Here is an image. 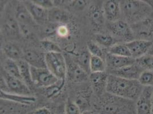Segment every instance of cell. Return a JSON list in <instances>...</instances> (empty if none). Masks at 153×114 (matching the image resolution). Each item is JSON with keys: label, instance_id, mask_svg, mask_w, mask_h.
I'll return each mask as SVG.
<instances>
[{"label": "cell", "instance_id": "1", "mask_svg": "<svg viewBox=\"0 0 153 114\" xmlns=\"http://www.w3.org/2000/svg\"><path fill=\"white\" fill-rule=\"evenodd\" d=\"M143 88L138 80L128 79L108 74L106 92L110 94L136 101Z\"/></svg>", "mask_w": 153, "mask_h": 114}, {"label": "cell", "instance_id": "2", "mask_svg": "<svg viewBox=\"0 0 153 114\" xmlns=\"http://www.w3.org/2000/svg\"><path fill=\"white\" fill-rule=\"evenodd\" d=\"M122 15L130 25L141 22L153 15V8L147 1L126 0L120 1Z\"/></svg>", "mask_w": 153, "mask_h": 114}, {"label": "cell", "instance_id": "3", "mask_svg": "<svg viewBox=\"0 0 153 114\" xmlns=\"http://www.w3.org/2000/svg\"><path fill=\"white\" fill-rule=\"evenodd\" d=\"M102 96L100 114H136L135 101L106 92Z\"/></svg>", "mask_w": 153, "mask_h": 114}, {"label": "cell", "instance_id": "4", "mask_svg": "<svg viewBox=\"0 0 153 114\" xmlns=\"http://www.w3.org/2000/svg\"><path fill=\"white\" fill-rule=\"evenodd\" d=\"M1 90L19 95L30 96V88L21 79L10 76L2 70L1 76Z\"/></svg>", "mask_w": 153, "mask_h": 114}, {"label": "cell", "instance_id": "5", "mask_svg": "<svg viewBox=\"0 0 153 114\" xmlns=\"http://www.w3.org/2000/svg\"><path fill=\"white\" fill-rule=\"evenodd\" d=\"M46 68L59 80H65L67 76L66 61L62 53L45 54Z\"/></svg>", "mask_w": 153, "mask_h": 114}, {"label": "cell", "instance_id": "6", "mask_svg": "<svg viewBox=\"0 0 153 114\" xmlns=\"http://www.w3.org/2000/svg\"><path fill=\"white\" fill-rule=\"evenodd\" d=\"M107 27L113 35L127 43L135 39L131 26L124 20L108 22Z\"/></svg>", "mask_w": 153, "mask_h": 114}, {"label": "cell", "instance_id": "7", "mask_svg": "<svg viewBox=\"0 0 153 114\" xmlns=\"http://www.w3.org/2000/svg\"><path fill=\"white\" fill-rule=\"evenodd\" d=\"M31 74L33 84L39 87H49L59 80L47 68L38 69L31 67Z\"/></svg>", "mask_w": 153, "mask_h": 114}, {"label": "cell", "instance_id": "8", "mask_svg": "<svg viewBox=\"0 0 153 114\" xmlns=\"http://www.w3.org/2000/svg\"><path fill=\"white\" fill-rule=\"evenodd\" d=\"M130 26L135 39L153 42V15L147 19Z\"/></svg>", "mask_w": 153, "mask_h": 114}, {"label": "cell", "instance_id": "9", "mask_svg": "<svg viewBox=\"0 0 153 114\" xmlns=\"http://www.w3.org/2000/svg\"><path fill=\"white\" fill-rule=\"evenodd\" d=\"M153 87H145L135 101L136 114H152Z\"/></svg>", "mask_w": 153, "mask_h": 114}, {"label": "cell", "instance_id": "10", "mask_svg": "<svg viewBox=\"0 0 153 114\" xmlns=\"http://www.w3.org/2000/svg\"><path fill=\"white\" fill-rule=\"evenodd\" d=\"M126 44L130 52L131 57L137 59L149 53L153 46V42L135 39Z\"/></svg>", "mask_w": 153, "mask_h": 114}, {"label": "cell", "instance_id": "11", "mask_svg": "<svg viewBox=\"0 0 153 114\" xmlns=\"http://www.w3.org/2000/svg\"><path fill=\"white\" fill-rule=\"evenodd\" d=\"M106 68L109 71L118 70L135 63V59L131 57L118 56L107 53L105 56Z\"/></svg>", "mask_w": 153, "mask_h": 114}, {"label": "cell", "instance_id": "12", "mask_svg": "<svg viewBox=\"0 0 153 114\" xmlns=\"http://www.w3.org/2000/svg\"><path fill=\"white\" fill-rule=\"evenodd\" d=\"M108 76V74L106 71L90 74V82L92 89L98 96H101L106 92Z\"/></svg>", "mask_w": 153, "mask_h": 114}, {"label": "cell", "instance_id": "13", "mask_svg": "<svg viewBox=\"0 0 153 114\" xmlns=\"http://www.w3.org/2000/svg\"><path fill=\"white\" fill-rule=\"evenodd\" d=\"M102 10L105 18L108 22H114L121 19L122 13L120 1L117 0L105 1L103 3Z\"/></svg>", "mask_w": 153, "mask_h": 114}, {"label": "cell", "instance_id": "14", "mask_svg": "<svg viewBox=\"0 0 153 114\" xmlns=\"http://www.w3.org/2000/svg\"><path fill=\"white\" fill-rule=\"evenodd\" d=\"M23 2L36 24H44L48 21L49 10L39 7L32 1H25Z\"/></svg>", "mask_w": 153, "mask_h": 114}, {"label": "cell", "instance_id": "15", "mask_svg": "<svg viewBox=\"0 0 153 114\" xmlns=\"http://www.w3.org/2000/svg\"><path fill=\"white\" fill-rule=\"evenodd\" d=\"M140 66L136 64L128 66L118 70L109 71L108 74L120 76L125 79L131 80H138L140 74L143 71Z\"/></svg>", "mask_w": 153, "mask_h": 114}, {"label": "cell", "instance_id": "16", "mask_svg": "<svg viewBox=\"0 0 153 114\" xmlns=\"http://www.w3.org/2000/svg\"><path fill=\"white\" fill-rule=\"evenodd\" d=\"M23 59L33 67L38 69L46 68L45 54L38 51L27 49L24 51Z\"/></svg>", "mask_w": 153, "mask_h": 114}, {"label": "cell", "instance_id": "17", "mask_svg": "<svg viewBox=\"0 0 153 114\" xmlns=\"http://www.w3.org/2000/svg\"><path fill=\"white\" fill-rule=\"evenodd\" d=\"M67 75L74 82H82L89 78V75L82 69L76 62H67Z\"/></svg>", "mask_w": 153, "mask_h": 114}, {"label": "cell", "instance_id": "18", "mask_svg": "<svg viewBox=\"0 0 153 114\" xmlns=\"http://www.w3.org/2000/svg\"><path fill=\"white\" fill-rule=\"evenodd\" d=\"M15 17L19 24L30 26L36 24L24 2H19L17 5Z\"/></svg>", "mask_w": 153, "mask_h": 114}, {"label": "cell", "instance_id": "19", "mask_svg": "<svg viewBox=\"0 0 153 114\" xmlns=\"http://www.w3.org/2000/svg\"><path fill=\"white\" fill-rule=\"evenodd\" d=\"M0 98L1 99L3 100L13 101L24 105H30L36 101V98L32 95L25 96L19 95L10 93H7L2 90H1L0 92Z\"/></svg>", "mask_w": 153, "mask_h": 114}, {"label": "cell", "instance_id": "20", "mask_svg": "<svg viewBox=\"0 0 153 114\" xmlns=\"http://www.w3.org/2000/svg\"><path fill=\"white\" fill-rule=\"evenodd\" d=\"M68 20V14L59 7H54L49 10L48 21L50 23L59 25L67 22Z\"/></svg>", "mask_w": 153, "mask_h": 114}, {"label": "cell", "instance_id": "21", "mask_svg": "<svg viewBox=\"0 0 153 114\" xmlns=\"http://www.w3.org/2000/svg\"><path fill=\"white\" fill-rule=\"evenodd\" d=\"M88 16L92 24L99 28L104 24V13L103 10L97 5H91L88 10Z\"/></svg>", "mask_w": 153, "mask_h": 114}, {"label": "cell", "instance_id": "22", "mask_svg": "<svg viewBox=\"0 0 153 114\" xmlns=\"http://www.w3.org/2000/svg\"><path fill=\"white\" fill-rule=\"evenodd\" d=\"M3 51L7 58L18 61L24 58V52L17 45L12 43H7L3 47Z\"/></svg>", "mask_w": 153, "mask_h": 114}, {"label": "cell", "instance_id": "23", "mask_svg": "<svg viewBox=\"0 0 153 114\" xmlns=\"http://www.w3.org/2000/svg\"><path fill=\"white\" fill-rule=\"evenodd\" d=\"M17 62L19 67V73L22 80L29 87H31L34 84L32 81L31 66L24 59L17 61Z\"/></svg>", "mask_w": 153, "mask_h": 114}, {"label": "cell", "instance_id": "24", "mask_svg": "<svg viewBox=\"0 0 153 114\" xmlns=\"http://www.w3.org/2000/svg\"><path fill=\"white\" fill-rule=\"evenodd\" d=\"M4 27L7 34L11 36L15 37L20 34L19 24L15 16L8 15L4 22Z\"/></svg>", "mask_w": 153, "mask_h": 114}, {"label": "cell", "instance_id": "25", "mask_svg": "<svg viewBox=\"0 0 153 114\" xmlns=\"http://www.w3.org/2000/svg\"><path fill=\"white\" fill-rule=\"evenodd\" d=\"M2 70L9 76L19 78L22 80L19 73V67L16 61L7 58L4 62Z\"/></svg>", "mask_w": 153, "mask_h": 114}, {"label": "cell", "instance_id": "26", "mask_svg": "<svg viewBox=\"0 0 153 114\" xmlns=\"http://www.w3.org/2000/svg\"><path fill=\"white\" fill-rule=\"evenodd\" d=\"M91 54L88 51H84L82 52L76 59V64L79 66L83 69L86 73L90 76L91 74L90 71V59Z\"/></svg>", "mask_w": 153, "mask_h": 114}, {"label": "cell", "instance_id": "27", "mask_svg": "<svg viewBox=\"0 0 153 114\" xmlns=\"http://www.w3.org/2000/svg\"><path fill=\"white\" fill-rule=\"evenodd\" d=\"M106 69L105 59L101 57L91 56L90 71L91 73L104 72Z\"/></svg>", "mask_w": 153, "mask_h": 114}, {"label": "cell", "instance_id": "28", "mask_svg": "<svg viewBox=\"0 0 153 114\" xmlns=\"http://www.w3.org/2000/svg\"><path fill=\"white\" fill-rule=\"evenodd\" d=\"M108 53L118 56L131 57L130 50L126 43L115 44L109 48Z\"/></svg>", "mask_w": 153, "mask_h": 114}, {"label": "cell", "instance_id": "29", "mask_svg": "<svg viewBox=\"0 0 153 114\" xmlns=\"http://www.w3.org/2000/svg\"><path fill=\"white\" fill-rule=\"evenodd\" d=\"M135 62L144 70L153 71V55L149 53L135 59Z\"/></svg>", "mask_w": 153, "mask_h": 114}, {"label": "cell", "instance_id": "30", "mask_svg": "<svg viewBox=\"0 0 153 114\" xmlns=\"http://www.w3.org/2000/svg\"><path fill=\"white\" fill-rule=\"evenodd\" d=\"M143 87H153V71L145 70L138 79Z\"/></svg>", "mask_w": 153, "mask_h": 114}, {"label": "cell", "instance_id": "31", "mask_svg": "<svg viewBox=\"0 0 153 114\" xmlns=\"http://www.w3.org/2000/svg\"><path fill=\"white\" fill-rule=\"evenodd\" d=\"M96 41L100 45L109 48L114 44H117L115 43L114 38L109 34H97L96 36Z\"/></svg>", "mask_w": 153, "mask_h": 114}, {"label": "cell", "instance_id": "32", "mask_svg": "<svg viewBox=\"0 0 153 114\" xmlns=\"http://www.w3.org/2000/svg\"><path fill=\"white\" fill-rule=\"evenodd\" d=\"M41 46L44 50L46 53H61V50L60 47L56 43L49 41L44 40L41 42Z\"/></svg>", "mask_w": 153, "mask_h": 114}, {"label": "cell", "instance_id": "33", "mask_svg": "<svg viewBox=\"0 0 153 114\" xmlns=\"http://www.w3.org/2000/svg\"><path fill=\"white\" fill-rule=\"evenodd\" d=\"M88 51L89 52L91 56L96 57H101L103 58L104 54L101 47L98 44L89 41L87 44Z\"/></svg>", "mask_w": 153, "mask_h": 114}, {"label": "cell", "instance_id": "34", "mask_svg": "<svg viewBox=\"0 0 153 114\" xmlns=\"http://www.w3.org/2000/svg\"><path fill=\"white\" fill-rule=\"evenodd\" d=\"M65 114H81V109L75 101L69 100L67 101L65 107Z\"/></svg>", "mask_w": 153, "mask_h": 114}, {"label": "cell", "instance_id": "35", "mask_svg": "<svg viewBox=\"0 0 153 114\" xmlns=\"http://www.w3.org/2000/svg\"><path fill=\"white\" fill-rule=\"evenodd\" d=\"M65 83V80H58L57 82L49 87H48L46 90V95L48 97H51L56 95L62 89Z\"/></svg>", "mask_w": 153, "mask_h": 114}, {"label": "cell", "instance_id": "36", "mask_svg": "<svg viewBox=\"0 0 153 114\" xmlns=\"http://www.w3.org/2000/svg\"><path fill=\"white\" fill-rule=\"evenodd\" d=\"M34 4L46 10H49L54 7V2L51 0H36L32 1Z\"/></svg>", "mask_w": 153, "mask_h": 114}, {"label": "cell", "instance_id": "37", "mask_svg": "<svg viewBox=\"0 0 153 114\" xmlns=\"http://www.w3.org/2000/svg\"><path fill=\"white\" fill-rule=\"evenodd\" d=\"M19 26L20 34L21 35H22L24 37H28L30 35V26L22 24H19Z\"/></svg>", "mask_w": 153, "mask_h": 114}, {"label": "cell", "instance_id": "38", "mask_svg": "<svg viewBox=\"0 0 153 114\" xmlns=\"http://www.w3.org/2000/svg\"><path fill=\"white\" fill-rule=\"evenodd\" d=\"M88 4L86 1H74L71 3V7L76 8L78 10L82 9Z\"/></svg>", "mask_w": 153, "mask_h": 114}, {"label": "cell", "instance_id": "39", "mask_svg": "<svg viewBox=\"0 0 153 114\" xmlns=\"http://www.w3.org/2000/svg\"><path fill=\"white\" fill-rule=\"evenodd\" d=\"M68 29L65 26H58L57 29V33L60 37H66L68 34Z\"/></svg>", "mask_w": 153, "mask_h": 114}, {"label": "cell", "instance_id": "40", "mask_svg": "<svg viewBox=\"0 0 153 114\" xmlns=\"http://www.w3.org/2000/svg\"><path fill=\"white\" fill-rule=\"evenodd\" d=\"M31 114H51V111L49 108L44 107L36 109Z\"/></svg>", "mask_w": 153, "mask_h": 114}, {"label": "cell", "instance_id": "41", "mask_svg": "<svg viewBox=\"0 0 153 114\" xmlns=\"http://www.w3.org/2000/svg\"><path fill=\"white\" fill-rule=\"evenodd\" d=\"M81 114H94V113H93L91 111H89V110H85L82 112Z\"/></svg>", "mask_w": 153, "mask_h": 114}, {"label": "cell", "instance_id": "42", "mask_svg": "<svg viewBox=\"0 0 153 114\" xmlns=\"http://www.w3.org/2000/svg\"><path fill=\"white\" fill-rule=\"evenodd\" d=\"M149 54H152V55H153V46H152V47H151L150 50L149 51Z\"/></svg>", "mask_w": 153, "mask_h": 114}, {"label": "cell", "instance_id": "43", "mask_svg": "<svg viewBox=\"0 0 153 114\" xmlns=\"http://www.w3.org/2000/svg\"><path fill=\"white\" fill-rule=\"evenodd\" d=\"M152 114H153V97H152Z\"/></svg>", "mask_w": 153, "mask_h": 114}, {"label": "cell", "instance_id": "44", "mask_svg": "<svg viewBox=\"0 0 153 114\" xmlns=\"http://www.w3.org/2000/svg\"><path fill=\"white\" fill-rule=\"evenodd\" d=\"M65 114V113H58V114Z\"/></svg>", "mask_w": 153, "mask_h": 114}, {"label": "cell", "instance_id": "45", "mask_svg": "<svg viewBox=\"0 0 153 114\" xmlns=\"http://www.w3.org/2000/svg\"><path fill=\"white\" fill-rule=\"evenodd\" d=\"M94 114H98V113H94Z\"/></svg>", "mask_w": 153, "mask_h": 114}]
</instances>
